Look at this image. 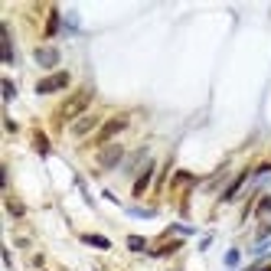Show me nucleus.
Segmentation results:
<instances>
[{"label": "nucleus", "instance_id": "obj_1", "mask_svg": "<svg viewBox=\"0 0 271 271\" xmlns=\"http://www.w3.org/2000/svg\"><path fill=\"white\" fill-rule=\"evenodd\" d=\"M69 82H72L69 72H53V76H46L43 82H36V92H39V95H53V92H62Z\"/></svg>", "mask_w": 271, "mask_h": 271}, {"label": "nucleus", "instance_id": "obj_2", "mask_svg": "<svg viewBox=\"0 0 271 271\" xmlns=\"http://www.w3.org/2000/svg\"><path fill=\"white\" fill-rule=\"evenodd\" d=\"M88 98H92V92H78V95H72L69 101H65V108H62V118H76V115H82L85 111V105H88Z\"/></svg>", "mask_w": 271, "mask_h": 271}, {"label": "nucleus", "instance_id": "obj_3", "mask_svg": "<svg viewBox=\"0 0 271 271\" xmlns=\"http://www.w3.org/2000/svg\"><path fill=\"white\" fill-rule=\"evenodd\" d=\"M124 128H128V118H124V115H121V118L105 121V124H101V131H98V141H101V144L111 141V137H115V134H121Z\"/></svg>", "mask_w": 271, "mask_h": 271}, {"label": "nucleus", "instance_id": "obj_4", "mask_svg": "<svg viewBox=\"0 0 271 271\" xmlns=\"http://www.w3.org/2000/svg\"><path fill=\"white\" fill-rule=\"evenodd\" d=\"M121 157H124V151H121L118 144H111V147H105V151H101L98 163H101L105 170H111V167H118V163H121Z\"/></svg>", "mask_w": 271, "mask_h": 271}, {"label": "nucleus", "instance_id": "obj_5", "mask_svg": "<svg viewBox=\"0 0 271 271\" xmlns=\"http://www.w3.org/2000/svg\"><path fill=\"white\" fill-rule=\"evenodd\" d=\"M36 62L43 65V69H56L59 65V49H49V46L36 49Z\"/></svg>", "mask_w": 271, "mask_h": 271}, {"label": "nucleus", "instance_id": "obj_6", "mask_svg": "<svg viewBox=\"0 0 271 271\" xmlns=\"http://www.w3.org/2000/svg\"><path fill=\"white\" fill-rule=\"evenodd\" d=\"M151 176H154V163H147V167H144V174L134 180V196H144V193H147V186H151Z\"/></svg>", "mask_w": 271, "mask_h": 271}, {"label": "nucleus", "instance_id": "obj_7", "mask_svg": "<svg viewBox=\"0 0 271 271\" xmlns=\"http://www.w3.org/2000/svg\"><path fill=\"white\" fill-rule=\"evenodd\" d=\"M82 242H85V245H92V249H101V252L111 249V239H105V235H95V232H85V235H82Z\"/></svg>", "mask_w": 271, "mask_h": 271}, {"label": "nucleus", "instance_id": "obj_8", "mask_svg": "<svg viewBox=\"0 0 271 271\" xmlns=\"http://www.w3.org/2000/svg\"><path fill=\"white\" fill-rule=\"evenodd\" d=\"M245 180H249V174H239L235 180H232V183H229V190L222 193V199H226V203H229V199H235V193H239L242 186H245Z\"/></svg>", "mask_w": 271, "mask_h": 271}, {"label": "nucleus", "instance_id": "obj_9", "mask_svg": "<svg viewBox=\"0 0 271 271\" xmlns=\"http://www.w3.org/2000/svg\"><path fill=\"white\" fill-rule=\"evenodd\" d=\"M92 128H95V118L88 115V118H78L76 124H72V134H76V137H82V134H88Z\"/></svg>", "mask_w": 271, "mask_h": 271}, {"label": "nucleus", "instance_id": "obj_10", "mask_svg": "<svg viewBox=\"0 0 271 271\" xmlns=\"http://www.w3.org/2000/svg\"><path fill=\"white\" fill-rule=\"evenodd\" d=\"M128 249H131V252H144V249H147V239H141V235H131V239H128Z\"/></svg>", "mask_w": 271, "mask_h": 271}, {"label": "nucleus", "instance_id": "obj_11", "mask_svg": "<svg viewBox=\"0 0 271 271\" xmlns=\"http://www.w3.org/2000/svg\"><path fill=\"white\" fill-rule=\"evenodd\" d=\"M56 33H59V13H49V26H46V36H56Z\"/></svg>", "mask_w": 271, "mask_h": 271}, {"label": "nucleus", "instance_id": "obj_12", "mask_svg": "<svg viewBox=\"0 0 271 271\" xmlns=\"http://www.w3.org/2000/svg\"><path fill=\"white\" fill-rule=\"evenodd\" d=\"M13 95H17L13 82H10V78H3V98H7V101H13Z\"/></svg>", "mask_w": 271, "mask_h": 271}, {"label": "nucleus", "instance_id": "obj_13", "mask_svg": "<svg viewBox=\"0 0 271 271\" xmlns=\"http://www.w3.org/2000/svg\"><path fill=\"white\" fill-rule=\"evenodd\" d=\"M226 265H229V268H235V265H239V249H229V255H226Z\"/></svg>", "mask_w": 271, "mask_h": 271}, {"label": "nucleus", "instance_id": "obj_14", "mask_svg": "<svg viewBox=\"0 0 271 271\" xmlns=\"http://www.w3.org/2000/svg\"><path fill=\"white\" fill-rule=\"evenodd\" d=\"M176 249H180V242H170V245H163V249H157L154 255H174Z\"/></svg>", "mask_w": 271, "mask_h": 271}, {"label": "nucleus", "instance_id": "obj_15", "mask_svg": "<svg viewBox=\"0 0 271 271\" xmlns=\"http://www.w3.org/2000/svg\"><path fill=\"white\" fill-rule=\"evenodd\" d=\"M36 151H39V154H49V144H46L43 134H36Z\"/></svg>", "mask_w": 271, "mask_h": 271}, {"label": "nucleus", "instance_id": "obj_16", "mask_svg": "<svg viewBox=\"0 0 271 271\" xmlns=\"http://www.w3.org/2000/svg\"><path fill=\"white\" fill-rule=\"evenodd\" d=\"M258 213H261V216H268V213H271V196H265V199L258 203Z\"/></svg>", "mask_w": 271, "mask_h": 271}, {"label": "nucleus", "instance_id": "obj_17", "mask_svg": "<svg viewBox=\"0 0 271 271\" xmlns=\"http://www.w3.org/2000/svg\"><path fill=\"white\" fill-rule=\"evenodd\" d=\"M7 206H10V213H13V216H23V206H20V203H13V199H10Z\"/></svg>", "mask_w": 271, "mask_h": 271}, {"label": "nucleus", "instance_id": "obj_18", "mask_svg": "<svg viewBox=\"0 0 271 271\" xmlns=\"http://www.w3.org/2000/svg\"><path fill=\"white\" fill-rule=\"evenodd\" d=\"M252 271H271V268H268V265H255Z\"/></svg>", "mask_w": 271, "mask_h": 271}]
</instances>
